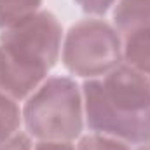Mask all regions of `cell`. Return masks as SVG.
Listing matches in <instances>:
<instances>
[{"label": "cell", "instance_id": "6da1fadb", "mask_svg": "<svg viewBox=\"0 0 150 150\" xmlns=\"http://www.w3.org/2000/svg\"><path fill=\"white\" fill-rule=\"evenodd\" d=\"M61 25L45 11L5 28L0 35V91L14 100L30 96L61 52Z\"/></svg>", "mask_w": 150, "mask_h": 150}, {"label": "cell", "instance_id": "7a4b0ae2", "mask_svg": "<svg viewBox=\"0 0 150 150\" xmlns=\"http://www.w3.org/2000/svg\"><path fill=\"white\" fill-rule=\"evenodd\" d=\"M84 98L72 79L51 77L35 89L23 110L30 136L40 142H72L84 127Z\"/></svg>", "mask_w": 150, "mask_h": 150}, {"label": "cell", "instance_id": "3957f363", "mask_svg": "<svg viewBox=\"0 0 150 150\" xmlns=\"http://www.w3.org/2000/svg\"><path fill=\"white\" fill-rule=\"evenodd\" d=\"M63 61L74 75L96 80L120 65L122 38L101 19L79 21L63 42Z\"/></svg>", "mask_w": 150, "mask_h": 150}, {"label": "cell", "instance_id": "277c9868", "mask_svg": "<svg viewBox=\"0 0 150 150\" xmlns=\"http://www.w3.org/2000/svg\"><path fill=\"white\" fill-rule=\"evenodd\" d=\"M82 98L84 115L93 131L124 143H150V108L143 112H124L113 107L105 96L100 80H87Z\"/></svg>", "mask_w": 150, "mask_h": 150}, {"label": "cell", "instance_id": "5b68a950", "mask_svg": "<svg viewBox=\"0 0 150 150\" xmlns=\"http://www.w3.org/2000/svg\"><path fill=\"white\" fill-rule=\"evenodd\" d=\"M100 82L113 107L124 112H143L150 108V75L127 63L115 67Z\"/></svg>", "mask_w": 150, "mask_h": 150}, {"label": "cell", "instance_id": "8992f818", "mask_svg": "<svg viewBox=\"0 0 150 150\" xmlns=\"http://www.w3.org/2000/svg\"><path fill=\"white\" fill-rule=\"evenodd\" d=\"M113 28L122 37L150 30V0H119L113 9Z\"/></svg>", "mask_w": 150, "mask_h": 150}, {"label": "cell", "instance_id": "52a82bcc", "mask_svg": "<svg viewBox=\"0 0 150 150\" xmlns=\"http://www.w3.org/2000/svg\"><path fill=\"white\" fill-rule=\"evenodd\" d=\"M122 59L129 67L150 75V30L124 37Z\"/></svg>", "mask_w": 150, "mask_h": 150}, {"label": "cell", "instance_id": "ba28073f", "mask_svg": "<svg viewBox=\"0 0 150 150\" xmlns=\"http://www.w3.org/2000/svg\"><path fill=\"white\" fill-rule=\"evenodd\" d=\"M42 0H0V28H11L37 14Z\"/></svg>", "mask_w": 150, "mask_h": 150}, {"label": "cell", "instance_id": "9c48e42d", "mask_svg": "<svg viewBox=\"0 0 150 150\" xmlns=\"http://www.w3.org/2000/svg\"><path fill=\"white\" fill-rule=\"evenodd\" d=\"M21 120L23 112L19 110L16 100L0 91V143L18 134Z\"/></svg>", "mask_w": 150, "mask_h": 150}, {"label": "cell", "instance_id": "30bf717a", "mask_svg": "<svg viewBox=\"0 0 150 150\" xmlns=\"http://www.w3.org/2000/svg\"><path fill=\"white\" fill-rule=\"evenodd\" d=\"M77 150H129V147L117 138L96 133V134H89L82 138Z\"/></svg>", "mask_w": 150, "mask_h": 150}, {"label": "cell", "instance_id": "8fae6325", "mask_svg": "<svg viewBox=\"0 0 150 150\" xmlns=\"http://www.w3.org/2000/svg\"><path fill=\"white\" fill-rule=\"evenodd\" d=\"M75 2L80 5V9L84 12H89V14H94V16L107 12L115 4V0H75Z\"/></svg>", "mask_w": 150, "mask_h": 150}, {"label": "cell", "instance_id": "7c38bea8", "mask_svg": "<svg viewBox=\"0 0 150 150\" xmlns=\"http://www.w3.org/2000/svg\"><path fill=\"white\" fill-rule=\"evenodd\" d=\"M0 150H32V142L26 134L18 133L16 136H12L7 142L0 143Z\"/></svg>", "mask_w": 150, "mask_h": 150}, {"label": "cell", "instance_id": "4fadbf2b", "mask_svg": "<svg viewBox=\"0 0 150 150\" xmlns=\"http://www.w3.org/2000/svg\"><path fill=\"white\" fill-rule=\"evenodd\" d=\"M35 150H74L70 142H40Z\"/></svg>", "mask_w": 150, "mask_h": 150}, {"label": "cell", "instance_id": "5bb4252c", "mask_svg": "<svg viewBox=\"0 0 150 150\" xmlns=\"http://www.w3.org/2000/svg\"><path fill=\"white\" fill-rule=\"evenodd\" d=\"M134 150H150V143H143V145H140L138 149H134Z\"/></svg>", "mask_w": 150, "mask_h": 150}]
</instances>
